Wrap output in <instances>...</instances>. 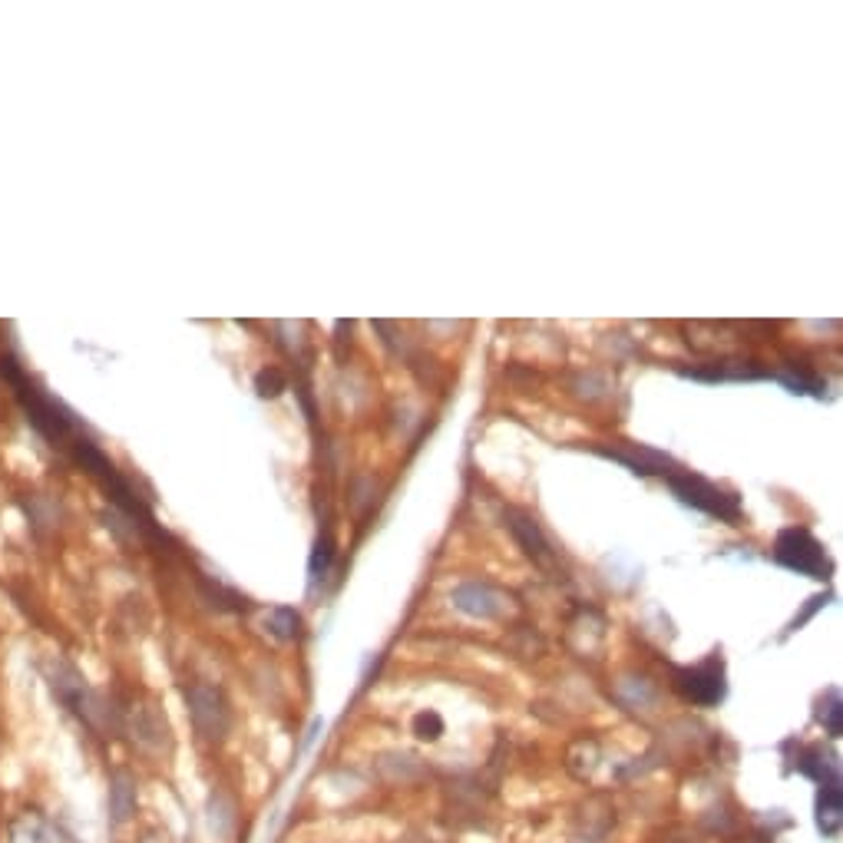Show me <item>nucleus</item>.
Instances as JSON below:
<instances>
[{
	"instance_id": "nucleus-1",
	"label": "nucleus",
	"mask_w": 843,
	"mask_h": 843,
	"mask_svg": "<svg viewBox=\"0 0 843 843\" xmlns=\"http://www.w3.org/2000/svg\"><path fill=\"white\" fill-rule=\"evenodd\" d=\"M43 678H47L53 695H57L83 724H90L93 731L110 728V705L103 701V695H96V691L86 685V678L70 662L53 658V662L43 665Z\"/></svg>"
},
{
	"instance_id": "nucleus-2",
	"label": "nucleus",
	"mask_w": 843,
	"mask_h": 843,
	"mask_svg": "<svg viewBox=\"0 0 843 843\" xmlns=\"http://www.w3.org/2000/svg\"><path fill=\"white\" fill-rule=\"evenodd\" d=\"M668 486H672V493L682 500L685 506H695V510L708 513V516H718V520H728V523H738L741 520V500L738 493H728L715 486L711 480H701L695 473H675L668 470L665 473Z\"/></svg>"
},
{
	"instance_id": "nucleus-3",
	"label": "nucleus",
	"mask_w": 843,
	"mask_h": 843,
	"mask_svg": "<svg viewBox=\"0 0 843 843\" xmlns=\"http://www.w3.org/2000/svg\"><path fill=\"white\" fill-rule=\"evenodd\" d=\"M774 559L791 572H801V576H810V579H830V572H834L824 546H820L807 529H797V526H787L777 533Z\"/></svg>"
},
{
	"instance_id": "nucleus-4",
	"label": "nucleus",
	"mask_w": 843,
	"mask_h": 843,
	"mask_svg": "<svg viewBox=\"0 0 843 843\" xmlns=\"http://www.w3.org/2000/svg\"><path fill=\"white\" fill-rule=\"evenodd\" d=\"M186 701H189V718H192V728L202 741H222L225 734H229V724H232V711H229V701L219 688L196 682L192 688H186Z\"/></svg>"
},
{
	"instance_id": "nucleus-5",
	"label": "nucleus",
	"mask_w": 843,
	"mask_h": 843,
	"mask_svg": "<svg viewBox=\"0 0 843 843\" xmlns=\"http://www.w3.org/2000/svg\"><path fill=\"white\" fill-rule=\"evenodd\" d=\"M675 691L691 705L711 708L718 705L728 691V682H724V665L718 655H711L708 662H701L695 668H675Z\"/></svg>"
},
{
	"instance_id": "nucleus-6",
	"label": "nucleus",
	"mask_w": 843,
	"mask_h": 843,
	"mask_svg": "<svg viewBox=\"0 0 843 843\" xmlns=\"http://www.w3.org/2000/svg\"><path fill=\"white\" fill-rule=\"evenodd\" d=\"M453 602H457L460 612L473 615V619H496V615L506 612V599L500 589L486 586V582H463V586L453 592Z\"/></svg>"
},
{
	"instance_id": "nucleus-7",
	"label": "nucleus",
	"mask_w": 843,
	"mask_h": 843,
	"mask_svg": "<svg viewBox=\"0 0 843 843\" xmlns=\"http://www.w3.org/2000/svg\"><path fill=\"white\" fill-rule=\"evenodd\" d=\"M129 731H133V741L139 744V748L149 751V754L169 751V744H172L166 718L153 708H136L133 715H129Z\"/></svg>"
},
{
	"instance_id": "nucleus-8",
	"label": "nucleus",
	"mask_w": 843,
	"mask_h": 843,
	"mask_svg": "<svg viewBox=\"0 0 843 843\" xmlns=\"http://www.w3.org/2000/svg\"><path fill=\"white\" fill-rule=\"evenodd\" d=\"M817 827L820 834L834 840L840 834V824H843V791H840V781H827V784H817Z\"/></svg>"
},
{
	"instance_id": "nucleus-9",
	"label": "nucleus",
	"mask_w": 843,
	"mask_h": 843,
	"mask_svg": "<svg viewBox=\"0 0 843 843\" xmlns=\"http://www.w3.org/2000/svg\"><path fill=\"white\" fill-rule=\"evenodd\" d=\"M510 529H513V536L520 539L523 553L529 559L539 562V566H549V559H553V549H549L543 533H539L536 520H529V516H523V513H510Z\"/></svg>"
},
{
	"instance_id": "nucleus-10",
	"label": "nucleus",
	"mask_w": 843,
	"mask_h": 843,
	"mask_svg": "<svg viewBox=\"0 0 843 843\" xmlns=\"http://www.w3.org/2000/svg\"><path fill=\"white\" fill-rule=\"evenodd\" d=\"M136 814V781L126 771L110 777V817L113 824H126Z\"/></svg>"
},
{
	"instance_id": "nucleus-11",
	"label": "nucleus",
	"mask_w": 843,
	"mask_h": 843,
	"mask_svg": "<svg viewBox=\"0 0 843 843\" xmlns=\"http://www.w3.org/2000/svg\"><path fill=\"white\" fill-rule=\"evenodd\" d=\"M605 457H612V460H619L625 463V467H632L635 473H662L665 477V467H672V460L662 457V453H655V450H605Z\"/></svg>"
},
{
	"instance_id": "nucleus-12",
	"label": "nucleus",
	"mask_w": 843,
	"mask_h": 843,
	"mask_svg": "<svg viewBox=\"0 0 843 843\" xmlns=\"http://www.w3.org/2000/svg\"><path fill=\"white\" fill-rule=\"evenodd\" d=\"M10 843H53L47 820H40L37 814L24 810V814L10 824Z\"/></svg>"
},
{
	"instance_id": "nucleus-13",
	"label": "nucleus",
	"mask_w": 843,
	"mask_h": 843,
	"mask_svg": "<svg viewBox=\"0 0 843 843\" xmlns=\"http://www.w3.org/2000/svg\"><path fill=\"white\" fill-rule=\"evenodd\" d=\"M268 632L278 635V639H295L298 635V615L291 609H275L268 615Z\"/></svg>"
},
{
	"instance_id": "nucleus-14",
	"label": "nucleus",
	"mask_w": 843,
	"mask_h": 843,
	"mask_svg": "<svg viewBox=\"0 0 843 843\" xmlns=\"http://www.w3.org/2000/svg\"><path fill=\"white\" fill-rule=\"evenodd\" d=\"M781 377V381L791 387L794 394H824V381H820V377H814V374H777Z\"/></svg>"
},
{
	"instance_id": "nucleus-15",
	"label": "nucleus",
	"mask_w": 843,
	"mask_h": 843,
	"mask_svg": "<svg viewBox=\"0 0 843 843\" xmlns=\"http://www.w3.org/2000/svg\"><path fill=\"white\" fill-rule=\"evenodd\" d=\"M414 734L420 741H437L443 734V721H440L437 711H420V715L414 718Z\"/></svg>"
},
{
	"instance_id": "nucleus-16",
	"label": "nucleus",
	"mask_w": 843,
	"mask_h": 843,
	"mask_svg": "<svg viewBox=\"0 0 843 843\" xmlns=\"http://www.w3.org/2000/svg\"><path fill=\"white\" fill-rule=\"evenodd\" d=\"M255 387L262 397H278L281 391H285V374H281L278 367H265V371H258Z\"/></svg>"
},
{
	"instance_id": "nucleus-17",
	"label": "nucleus",
	"mask_w": 843,
	"mask_h": 843,
	"mask_svg": "<svg viewBox=\"0 0 843 843\" xmlns=\"http://www.w3.org/2000/svg\"><path fill=\"white\" fill-rule=\"evenodd\" d=\"M331 556H334V549H331V539L324 536V539H318V546H315V556H311V576L315 579H321L324 572H328V566H331Z\"/></svg>"
},
{
	"instance_id": "nucleus-18",
	"label": "nucleus",
	"mask_w": 843,
	"mask_h": 843,
	"mask_svg": "<svg viewBox=\"0 0 843 843\" xmlns=\"http://www.w3.org/2000/svg\"><path fill=\"white\" fill-rule=\"evenodd\" d=\"M820 724H827V734H830V738H840V695H837V691H830V705H827V711L820 708Z\"/></svg>"
}]
</instances>
